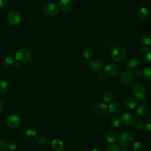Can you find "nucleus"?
Listing matches in <instances>:
<instances>
[{
  "label": "nucleus",
  "instance_id": "f257e3e1",
  "mask_svg": "<svg viewBox=\"0 0 151 151\" xmlns=\"http://www.w3.org/2000/svg\"><path fill=\"white\" fill-rule=\"evenodd\" d=\"M127 56V51L122 47H114L111 52V57L116 62H121L123 61Z\"/></svg>",
  "mask_w": 151,
  "mask_h": 151
},
{
  "label": "nucleus",
  "instance_id": "f03ea898",
  "mask_svg": "<svg viewBox=\"0 0 151 151\" xmlns=\"http://www.w3.org/2000/svg\"><path fill=\"white\" fill-rule=\"evenodd\" d=\"M134 140V136L132 133L126 132L121 133L117 137L118 143L122 146H127L130 145Z\"/></svg>",
  "mask_w": 151,
  "mask_h": 151
},
{
  "label": "nucleus",
  "instance_id": "7ed1b4c3",
  "mask_svg": "<svg viewBox=\"0 0 151 151\" xmlns=\"http://www.w3.org/2000/svg\"><path fill=\"white\" fill-rule=\"evenodd\" d=\"M44 11L47 16L54 17L58 13V8L54 2L48 1L44 5Z\"/></svg>",
  "mask_w": 151,
  "mask_h": 151
},
{
  "label": "nucleus",
  "instance_id": "20e7f679",
  "mask_svg": "<svg viewBox=\"0 0 151 151\" xmlns=\"http://www.w3.org/2000/svg\"><path fill=\"white\" fill-rule=\"evenodd\" d=\"M15 58L19 62L26 63L30 60L31 54L28 50L25 48H20L15 52Z\"/></svg>",
  "mask_w": 151,
  "mask_h": 151
},
{
  "label": "nucleus",
  "instance_id": "39448f33",
  "mask_svg": "<svg viewBox=\"0 0 151 151\" xmlns=\"http://www.w3.org/2000/svg\"><path fill=\"white\" fill-rule=\"evenodd\" d=\"M107 107L103 103H98L94 105L92 108V113L97 117L104 116L107 111Z\"/></svg>",
  "mask_w": 151,
  "mask_h": 151
},
{
  "label": "nucleus",
  "instance_id": "423d86ee",
  "mask_svg": "<svg viewBox=\"0 0 151 151\" xmlns=\"http://www.w3.org/2000/svg\"><path fill=\"white\" fill-rule=\"evenodd\" d=\"M132 94L137 99H142L145 97L146 89L144 86L140 83L134 84L132 88Z\"/></svg>",
  "mask_w": 151,
  "mask_h": 151
},
{
  "label": "nucleus",
  "instance_id": "0eeeda50",
  "mask_svg": "<svg viewBox=\"0 0 151 151\" xmlns=\"http://www.w3.org/2000/svg\"><path fill=\"white\" fill-rule=\"evenodd\" d=\"M21 21V16L19 12L15 11L9 12L7 15V21L12 25H18Z\"/></svg>",
  "mask_w": 151,
  "mask_h": 151
},
{
  "label": "nucleus",
  "instance_id": "6e6552de",
  "mask_svg": "<svg viewBox=\"0 0 151 151\" xmlns=\"http://www.w3.org/2000/svg\"><path fill=\"white\" fill-rule=\"evenodd\" d=\"M6 125L12 129L17 128L20 124V119L19 117L14 114H9L5 119Z\"/></svg>",
  "mask_w": 151,
  "mask_h": 151
},
{
  "label": "nucleus",
  "instance_id": "1a4fd4ad",
  "mask_svg": "<svg viewBox=\"0 0 151 151\" xmlns=\"http://www.w3.org/2000/svg\"><path fill=\"white\" fill-rule=\"evenodd\" d=\"M139 57L145 63L151 62V48L145 47L141 49L139 52Z\"/></svg>",
  "mask_w": 151,
  "mask_h": 151
},
{
  "label": "nucleus",
  "instance_id": "9d476101",
  "mask_svg": "<svg viewBox=\"0 0 151 151\" xmlns=\"http://www.w3.org/2000/svg\"><path fill=\"white\" fill-rule=\"evenodd\" d=\"M120 81L125 84H131L134 80V76L132 71L125 70L120 75Z\"/></svg>",
  "mask_w": 151,
  "mask_h": 151
},
{
  "label": "nucleus",
  "instance_id": "9b49d317",
  "mask_svg": "<svg viewBox=\"0 0 151 151\" xmlns=\"http://www.w3.org/2000/svg\"><path fill=\"white\" fill-rule=\"evenodd\" d=\"M120 120L122 121V123L126 126H132L135 122L134 117L133 114L129 113H126L123 114L121 116Z\"/></svg>",
  "mask_w": 151,
  "mask_h": 151
},
{
  "label": "nucleus",
  "instance_id": "f8f14e48",
  "mask_svg": "<svg viewBox=\"0 0 151 151\" xmlns=\"http://www.w3.org/2000/svg\"><path fill=\"white\" fill-rule=\"evenodd\" d=\"M25 140L29 143H34L37 142L38 135L37 132L32 129L27 130L24 134Z\"/></svg>",
  "mask_w": 151,
  "mask_h": 151
},
{
  "label": "nucleus",
  "instance_id": "ddd939ff",
  "mask_svg": "<svg viewBox=\"0 0 151 151\" xmlns=\"http://www.w3.org/2000/svg\"><path fill=\"white\" fill-rule=\"evenodd\" d=\"M103 64L100 60L98 59L93 60L89 64V68L93 73H100L102 69Z\"/></svg>",
  "mask_w": 151,
  "mask_h": 151
},
{
  "label": "nucleus",
  "instance_id": "4468645a",
  "mask_svg": "<svg viewBox=\"0 0 151 151\" xmlns=\"http://www.w3.org/2000/svg\"><path fill=\"white\" fill-rule=\"evenodd\" d=\"M119 72V68L117 65L113 63L107 64L104 68V73L106 75L109 76H114Z\"/></svg>",
  "mask_w": 151,
  "mask_h": 151
},
{
  "label": "nucleus",
  "instance_id": "2eb2a0df",
  "mask_svg": "<svg viewBox=\"0 0 151 151\" xmlns=\"http://www.w3.org/2000/svg\"><path fill=\"white\" fill-rule=\"evenodd\" d=\"M58 7L63 12H68L72 8V2L70 0H59Z\"/></svg>",
  "mask_w": 151,
  "mask_h": 151
},
{
  "label": "nucleus",
  "instance_id": "dca6fc26",
  "mask_svg": "<svg viewBox=\"0 0 151 151\" xmlns=\"http://www.w3.org/2000/svg\"><path fill=\"white\" fill-rule=\"evenodd\" d=\"M124 104L126 108L129 109H133L138 106L139 102L136 99L134 98H128L124 101Z\"/></svg>",
  "mask_w": 151,
  "mask_h": 151
},
{
  "label": "nucleus",
  "instance_id": "f3484780",
  "mask_svg": "<svg viewBox=\"0 0 151 151\" xmlns=\"http://www.w3.org/2000/svg\"><path fill=\"white\" fill-rule=\"evenodd\" d=\"M139 65V60L136 58H130L126 64V67L130 70L137 68Z\"/></svg>",
  "mask_w": 151,
  "mask_h": 151
},
{
  "label": "nucleus",
  "instance_id": "a211bd4d",
  "mask_svg": "<svg viewBox=\"0 0 151 151\" xmlns=\"http://www.w3.org/2000/svg\"><path fill=\"white\" fill-rule=\"evenodd\" d=\"M51 146L55 151H61L64 149V144L61 140L59 139H54L51 142Z\"/></svg>",
  "mask_w": 151,
  "mask_h": 151
},
{
  "label": "nucleus",
  "instance_id": "6ab92c4d",
  "mask_svg": "<svg viewBox=\"0 0 151 151\" xmlns=\"http://www.w3.org/2000/svg\"><path fill=\"white\" fill-rule=\"evenodd\" d=\"M122 106L117 102L111 103L109 107V111L113 114H118L122 111Z\"/></svg>",
  "mask_w": 151,
  "mask_h": 151
},
{
  "label": "nucleus",
  "instance_id": "aec40b11",
  "mask_svg": "<svg viewBox=\"0 0 151 151\" xmlns=\"http://www.w3.org/2000/svg\"><path fill=\"white\" fill-rule=\"evenodd\" d=\"M140 42L145 46L151 45V34H144L140 37Z\"/></svg>",
  "mask_w": 151,
  "mask_h": 151
},
{
  "label": "nucleus",
  "instance_id": "412c9836",
  "mask_svg": "<svg viewBox=\"0 0 151 151\" xmlns=\"http://www.w3.org/2000/svg\"><path fill=\"white\" fill-rule=\"evenodd\" d=\"M149 10L145 6H142L137 11V16L142 19L147 18L149 16Z\"/></svg>",
  "mask_w": 151,
  "mask_h": 151
},
{
  "label": "nucleus",
  "instance_id": "4be33fe9",
  "mask_svg": "<svg viewBox=\"0 0 151 151\" xmlns=\"http://www.w3.org/2000/svg\"><path fill=\"white\" fill-rule=\"evenodd\" d=\"M83 56L86 60H91L94 56V51L90 47L86 48L83 52Z\"/></svg>",
  "mask_w": 151,
  "mask_h": 151
},
{
  "label": "nucleus",
  "instance_id": "5701e85b",
  "mask_svg": "<svg viewBox=\"0 0 151 151\" xmlns=\"http://www.w3.org/2000/svg\"><path fill=\"white\" fill-rule=\"evenodd\" d=\"M149 111L148 108L146 106H141L136 110V114L138 116L142 117L147 114Z\"/></svg>",
  "mask_w": 151,
  "mask_h": 151
},
{
  "label": "nucleus",
  "instance_id": "b1692460",
  "mask_svg": "<svg viewBox=\"0 0 151 151\" xmlns=\"http://www.w3.org/2000/svg\"><path fill=\"white\" fill-rule=\"evenodd\" d=\"M104 139L109 143H113L116 140V136L112 132H107L104 134Z\"/></svg>",
  "mask_w": 151,
  "mask_h": 151
},
{
  "label": "nucleus",
  "instance_id": "393cba45",
  "mask_svg": "<svg viewBox=\"0 0 151 151\" xmlns=\"http://www.w3.org/2000/svg\"><path fill=\"white\" fill-rule=\"evenodd\" d=\"M9 86L7 81L5 80H0V93H4L8 90Z\"/></svg>",
  "mask_w": 151,
  "mask_h": 151
},
{
  "label": "nucleus",
  "instance_id": "a878e982",
  "mask_svg": "<svg viewBox=\"0 0 151 151\" xmlns=\"http://www.w3.org/2000/svg\"><path fill=\"white\" fill-rule=\"evenodd\" d=\"M14 63H15L14 58L10 55H6L3 59L4 64L6 66L12 65L14 64Z\"/></svg>",
  "mask_w": 151,
  "mask_h": 151
},
{
  "label": "nucleus",
  "instance_id": "bb28decb",
  "mask_svg": "<svg viewBox=\"0 0 151 151\" xmlns=\"http://www.w3.org/2000/svg\"><path fill=\"white\" fill-rule=\"evenodd\" d=\"M5 147L9 151H12L16 149L17 144L14 141L10 140L5 143Z\"/></svg>",
  "mask_w": 151,
  "mask_h": 151
},
{
  "label": "nucleus",
  "instance_id": "cd10ccee",
  "mask_svg": "<svg viewBox=\"0 0 151 151\" xmlns=\"http://www.w3.org/2000/svg\"><path fill=\"white\" fill-rule=\"evenodd\" d=\"M142 73L145 78L149 80H151V67H146L144 68Z\"/></svg>",
  "mask_w": 151,
  "mask_h": 151
},
{
  "label": "nucleus",
  "instance_id": "c85d7f7f",
  "mask_svg": "<svg viewBox=\"0 0 151 151\" xmlns=\"http://www.w3.org/2000/svg\"><path fill=\"white\" fill-rule=\"evenodd\" d=\"M110 124L114 128L118 127L120 124V119L119 116L113 117L110 120Z\"/></svg>",
  "mask_w": 151,
  "mask_h": 151
},
{
  "label": "nucleus",
  "instance_id": "c756f323",
  "mask_svg": "<svg viewBox=\"0 0 151 151\" xmlns=\"http://www.w3.org/2000/svg\"><path fill=\"white\" fill-rule=\"evenodd\" d=\"M133 149L134 151H143L145 149V146L142 143L136 142L133 144Z\"/></svg>",
  "mask_w": 151,
  "mask_h": 151
},
{
  "label": "nucleus",
  "instance_id": "7c9ffc66",
  "mask_svg": "<svg viewBox=\"0 0 151 151\" xmlns=\"http://www.w3.org/2000/svg\"><path fill=\"white\" fill-rule=\"evenodd\" d=\"M106 151H120V147L118 145L110 144L106 147Z\"/></svg>",
  "mask_w": 151,
  "mask_h": 151
},
{
  "label": "nucleus",
  "instance_id": "2f4dec72",
  "mask_svg": "<svg viewBox=\"0 0 151 151\" xmlns=\"http://www.w3.org/2000/svg\"><path fill=\"white\" fill-rule=\"evenodd\" d=\"M103 100L106 102H109L113 99V94L110 91H106L103 96Z\"/></svg>",
  "mask_w": 151,
  "mask_h": 151
},
{
  "label": "nucleus",
  "instance_id": "473e14b6",
  "mask_svg": "<svg viewBox=\"0 0 151 151\" xmlns=\"http://www.w3.org/2000/svg\"><path fill=\"white\" fill-rule=\"evenodd\" d=\"M134 126H135V128L137 129V130H143L145 127V124L143 123V122L141 121V120H139V121H137L135 124H134Z\"/></svg>",
  "mask_w": 151,
  "mask_h": 151
},
{
  "label": "nucleus",
  "instance_id": "72a5a7b5",
  "mask_svg": "<svg viewBox=\"0 0 151 151\" xmlns=\"http://www.w3.org/2000/svg\"><path fill=\"white\" fill-rule=\"evenodd\" d=\"M145 127L146 130L151 131V116L149 117L146 121L145 123Z\"/></svg>",
  "mask_w": 151,
  "mask_h": 151
},
{
  "label": "nucleus",
  "instance_id": "f704fd0d",
  "mask_svg": "<svg viewBox=\"0 0 151 151\" xmlns=\"http://www.w3.org/2000/svg\"><path fill=\"white\" fill-rule=\"evenodd\" d=\"M37 142L39 145H42V146H44L45 145H46L47 142V139L44 137H40L38 138V140H37Z\"/></svg>",
  "mask_w": 151,
  "mask_h": 151
},
{
  "label": "nucleus",
  "instance_id": "c9c22d12",
  "mask_svg": "<svg viewBox=\"0 0 151 151\" xmlns=\"http://www.w3.org/2000/svg\"><path fill=\"white\" fill-rule=\"evenodd\" d=\"M8 0H0V8H3L7 5Z\"/></svg>",
  "mask_w": 151,
  "mask_h": 151
},
{
  "label": "nucleus",
  "instance_id": "e433bc0d",
  "mask_svg": "<svg viewBox=\"0 0 151 151\" xmlns=\"http://www.w3.org/2000/svg\"><path fill=\"white\" fill-rule=\"evenodd\" d=\"M5 148V142L4 141L0 138V151H2Z\"/></svg>",
  "mask_w": 151,
  "mask_h": 151
},
{
  "label": "nucleus",
  "instance_id": "4c0bfd02",
  "mask_svg": "<svg viewBox=\"0 0 151 151\" xmlns=\"http://www.w3.org/2000/svg\"><path fill=\"white\" fill-rule=\"evenodd\" d=\"M106 73L104 72H100L99 74V78L100 79V80H103V79H104L106 78Z\"/></svg>",
  "mask_w": 151,
  "mask_h": 151
},
{
  "label": "nucleus",
  "instance_id": "58836bf2",
  "mask_svg": "<svg viewBox=\"0 0 151 151\" xmlns=\"http://www.w3.org/2000/svg\"><path fill=\"white\" fill-rule=\"evenodd\" d=\"M4 107V104H3V103L2 102V101L0 100V112H1V111L3 110Z\"/></svg>",
  "mask_w": 151,
  "mask_h": 151
},
{
  "label": "nucleus",
  "instance_id": "ea45409f",
  "mask_svg": "<svg viewBox=\"0 0 151 151\" xmlns=\"http://www.w3.org/2000/svg\"><path fill=\"white\" fill-rule=\"evenodd\" d=\"M140 101H141V103H142V104H145V103H146V99H145V97H144V98L140 99Z\"/></svg>",
  "mask_w": 151,
  "mask_h": 151
},
{
  "label": "nucleus",
  "instance_id": "a19ab883",
  "mask_svg": "<svg viewBox=\"0 0 151 151\" xmlns=\"http://www.w3.org/2000/svg\"><path fill=\"white\" fill-rule=\"evenodd\" d=\"M120 151H129V150L126 147H123V148L120 149Z\"/></svg>",
  "mask_w": 151,
  "mask_h": 151
},
{
  "label": "nucleus",
  "instance_id": "79ce46f5",
  "mask_svg": "<svg viewBox=\"0 0 151 151\" xmlns=\"http://www.w3.org/2000/svg\"><path fill=\"white\" fill-rule=\"evenodd\" d=\"M91 151H101V150L100 149H93Z\"/></svg>",
  "mask_w": 151,
  "mask_h": 151
},
{
  "label": "nucleus",
  "instance_id": "37998d69",
  "mask_svg": "<svg viewBox=\"0 0 151 151\" xmlns=\"http://www.w3.org/2000/svg\"><path fill=\"white\" fill-rule=\"evenodd\" d=\"M70 1H71V2H76L77 0H70Z\"/></svg>",
  "mask_w": 151,
  "mask_h": 151
},
{
  "label": "nucleus",
  "instance_id": "c03bdc74",
  "mask_svg": "<svg viewBox=\"0 0 151 151\" xmlns=\"http://www.w3.org/2000/svg\"><path fill=\"white\" fill-rule=\"evenodd\" d=\"M84 151H88V150H84Z\"/></svg>",
  "mask_w": 151,
  "mask_h": 151
}]
</instances>
